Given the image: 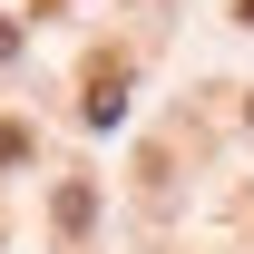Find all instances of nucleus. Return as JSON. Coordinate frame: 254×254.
<instances>
[{
    "instance_id": "1",
    "label": "nucleus",
    "mask_w": 254,
    "mask_h": 254,
    "mask_svg": "<svg viewBox=\"0 0 254 254\" xmlns=\"http://www.w3.org/2000/svg\"><path fill=\"white\" fill-rule=\"evenodd\" d=\"M88 118H98V127L127 118V59H118V49H98V59H88Z\"/></svg>"
},
{
    "instance_id": "2",
    "label": "nucleus",
    "mask_w": 254,
    "mask_h": 254,
    "mask_svg": "<svg viewBox=\"0 0 254 254\" xmlns=\"http://www.w3.org/2000/svg\"><path fill=\"white\" fill-rule=\"evenodd\" d=\"M88 205H98V195H88V176H68V186H59V225H68V235L88 225Z\"/></svg>"
},
{
    "instance_id": "3",
    "label": "nucleus",
    "mask_w": 254,
    "mask_h": 254,
    "mask_svg": "<svg viewBox=\"0 0 254 254\" xmlns=\"http://www.w3.org/2000/svg\"><path fill=\"white\" fill-rule=\"evenodd\" d=\"M235 20H254V0H235Z\"/></svg>"
}]
</instances>
